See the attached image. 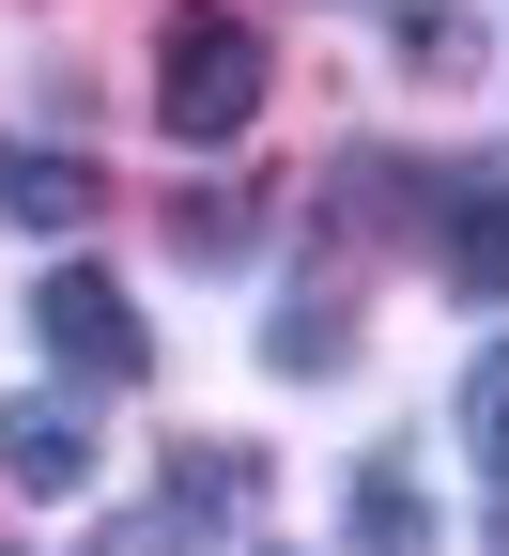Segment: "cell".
Returning a JSON list of instances; mask_svg holds the SVG:
<instances>
[{"label":"cell","instance_id":"1","mask_svg":"<svg viewBox=\"0 0 509 556\" xmlns=\"http://www.w3.org/2000/svg\"><path fill=\"white\" fill-rule=\"evenodd\" d=\"M31 340H47L78 387H139V371H155V325H139V309H124V278H93V263L31 278Z\"/></svg>","mask_w":509,"mask_h":556},{"label":"cell","instance_id":"2","mask_svg":"<svg viewBox=\"0 0 509 556\" xmlns=\"http://www.w3.org/2000/svg\"><path fill=\"white\" fill-rule=\"evenodd\" d=\"M263 78H278V62H263V31H247V16H186V31H170V62H155V109H170L186 139H232V124L263 109Z\"/></svg>","mask_w":509,"mask_h":556},{"label":"cell","instance_id":"3","mask_svg":"<svg viewBox=\"0 0 509 556\" xmlns=\"http://www.w3.org/2000/svg\"><path fill=\"white\" fill-rule=\"evenodd\" d=\"M0 479H16V495H78V479H93V417L47 402V387H16V402H0Z\"/></svg>","mask_w":509,"mask_h":556},{"label":"cell","instance_id":"4","mask_svg":"<svg viewBox=\"0 0 509 556\" xmlns=\"http://www.w3.org/2000/svg\"><path fill=\"white\" fill-rule=\"evenodd\" d=\"M432 263H448V294H509V186H463V201H432Z\"/></svg>","mask_w":509,"mask_h":556},{"label":"cell","instance_id":"5","mask_svg":"<svg viewBox=\"0 0 509 556\" xmlns=\"http://www.w3.org/2000/svg\"><path fill=\"white\" fill-rule=\"evenodd\" d=\"M0 217H31V232H62V217H93V170H62L47 139H0Z\"/></svg>","mask_w":509,"mask_h":556},{"label":"cell","instance_id":"6","mask_svg":"<svg viewBox=\"0 0 509 556\" xmlns=\"http://www.w3.org/2000/svg\"><path fill=\"white\" fill-rule=\"evenodd\" d=\"M340 526H355V556H432V510H417V479H402V464L355 479V510H340Z\"/></svg>","mask_w":509,"mask_h":556},{"label":"cell","instance_id":"7","mask_svg":"<svg viewBox=\"0 0 509 556\" xmlns=\"http://www.w3.org/2000/svg\"><path fill=\"white\" fill-rule=\"evenodd\" d=\"M463 448H479V479L509 495V340H494L479 371H463Z\"/></svg>","mask_w":509,"mask_h":556},{"label":"cell","instance_id":"8","mask_svg":"<svg viewBox=\"0 0 509 556\" xmlns=\"http://www.w3.org/2000/svg\"><path fill=\"white\" fill-rule=\"evenodd\" d=\"M263 356H278V371H340V356H355V325H340V309H278V325H263Z\"/></svg>","mask_w":509,"mask_h":556},{"label":"cell","instance_id":"9","mask_svg":"<svg viewBox=\"0 0 509 556\" xmlns=\"http://www.w3.org/2000/svg\"><path fill=\"white\" fill-rule=\"evenodd\" d=\"M402 62H417V78H463L479 31H463V16H402Z\"/></svg>","mask_w":509,"mask_h":556},{"label":"cell","instance_id":"10","mask_svg":"<svg viewBox=\"0 0 509 556\" xmlns=\"http://www.w3.org/2000/svg\"><path fill=\"white\" fill-rule=\"evenodd\" d=\"M93 556H186V510H109Z\"/></svg>","mask_w":509,"mask_h":556},{"label":"cell","instance_id":"11","mask_svg":"<svg viewBox=\"0 0 509 556\" xmlns=\"http://www.w3.org/2000/svg\"><path fill=\"white\" fill-rule=\"evenodd\" d=\"M494 556H509V495H494Z\"/></svg>","mask_w":509,"mask_h":556}]
</instances>
